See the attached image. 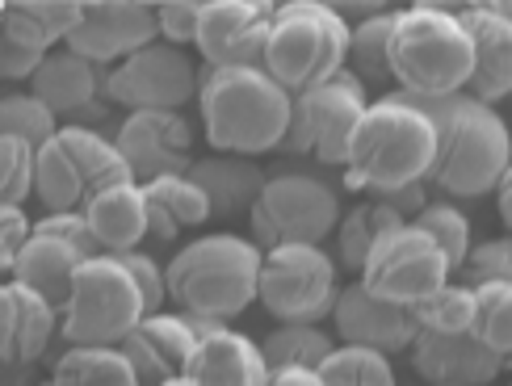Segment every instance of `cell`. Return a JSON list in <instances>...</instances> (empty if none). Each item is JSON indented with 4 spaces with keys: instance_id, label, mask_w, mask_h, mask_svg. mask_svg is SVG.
Masks as SVG:
<instances>
[{
    "instance_id": "obj_1",
    "label": "cell",
    "mask_w": 512,
    "mask_h": 386,
    "mask_svg": "<svg viewBox=\"0 0 512 386\" xmlns=\"http://www.w3.org/2000/svg\"><path fill=\"white\" fill-rule=\"evenodd\" d=\"M408 97V93H403ZM437 126V160L429 181L454 198H483L512 168V135L492 105L471 93L445 97H408Z\"/></svg>"
},
{
    "instance_id": "obj_2",
    "label": "cell",
    "mask_w": 512,
    "mask_h": 386,
    "mask_svg": "<svg viewBox=\"0 0 512 386\" xmlns=\"http://www.w3.org/2000/svg\"><path fill=\"white\" fill-rule=\"evenodd\" d=\"M433 160H437V126L403 93H387L370 101L366 118L357 122L345 160V185L374 189L378 198H391L399 189L429 181Z\"/></svg>"
},
{
    "instance_id": "obj_3",
    "label": "cell",
    "mask_w": 512,
    "mask_h": 386,
    "mask_svg": "<svg viewBox=\"0 0 512 386\" xmlns=\"http://www.w3.org/2000/svg\"><path fill=\"white\" fill-rule=\"evenodd\" d=\"M202 122L219 156H265L286 143L294 97L265 68H210L202 76Z\"/></svg>"
},
{
    "instance_id": "obj_4",
    "label": "cell",
    "mask_w": 512,
    "mask_h": 386,
    "mask_svg": "<svg viewBox=\"0 0 512 386\" xmlns=\"http://www.w3.org/2000/svg\"><path fill=\"white\" fill-rule=\"evenodd\" d=\"M261 248L240 240V235H202L189 248H181L164 269L168 298L185 315L227 319L244 315L256 303L261 286Z\"/></svg>"
},
{
    "instance_id": "obj_5",
    "label": "cell",
    "mask_w": 512,
    "mask_h": 386,
    "mask_svg": "<svg viewBox=\"0 0 512 386\" xmlns=\"http://www.w3.org/2000/svg\"><path fill=\"white\" fill-rule=\"evenodd\" d=\"M475 72V47L462 17L445 5H412L391 21V80L408 97L462 93Z\"/></svg>"
},
{
    "instance_id": "obj_6",
    "label": "cell",
    "mask_w": 512,
    "mask_h": 386,
    "mask_svg": "<svg viewBox=\"0 0 512 386\" xmlns=\"http://www.w3.org/2000/svg\"><path fill=\"white\" fill-rule=\"evenodd\" d=\"M349 63V21L324 0H290L273 9L261 68L290 97L345 72Z\"/></svg>"
},
{
    "instance_id": "obj_7",
    "label": "cell",
    "mask_w": 512,
    "mask_h": 386,
    "mask_svg": "<svg viewBox=\"0 0 512 386\" xmlns=\"http://www.w3.org/2000/svg\"><path fill=\"white\" fill-rule=\"evenodd\" d=\"M59 315H63V340H68L72 349H80V345L118 349L122 340L139 328V319H147V307H143L135 277L122 265V256L101 252L80 265L72 294H68V307Z\"/></svg>"
},
{
    "instance_id": "obj_8",
    "label": "cell",
    "mask_w": 512,
    "mask_h": 386,
    "mask_svg": "<svg viewBox=\"0 0 512 386\" xmlns=\"http://www.w3.org/2000/svg\"><path fill=\"white\" fill-rule=\"evenodd\" d=\"M248 219L261 252L282 244H324L340 227V198L328 181H315L307 173H282L265 181Z\"/></svg>"
},
{
    "instance_id": "obj_9",
    "label": "cell",
    "mask_w": 512,
    "mask_h": 386,
    "mask_svg": "<svg viewBox=\"0 0 512 386\" xmlns=\"http://www.w3.org/2000/svg\"><path fill=\"white\" fill-rule=\"evenodd\" d=\"M336 261L319 244H282L261 256L256 298L282 324H319L336 307Z\"/></svg>"
},
{
    "instance_id": "obj_10",
    "label": "cell",
    "mask_w": 512,
    "mask_h": 386,
    "mask_svg": "<svg viewBox=\"0 0 512 386\" xmlns=\"http://www.w3.org/2000/svg\"><path fill=\"white\" fill-rule=\"evenodd\" d=\"M366 110H370L366 84L353 72H336L332 80L294 97V118H290L282 147L286 152H315L324 164L345 168L353 131H357V122L366 118Z\"/></svg>"
},
{
    "instance_id": "obj_11",
    "label": "cell",
    "mask_w": 512,
    "mask_h": 386,
    "mask_svg": "<svg viewBox=\"0 0 512 386\" xmlns=\"http://www.w3.org/2000/svg\"><path fill=\"white\" fill-rule=\"evenodd\" d=\"M450 277L454 273H450L445 252L420 227L408 223V227H399V231L378 240L366 269H361V286L378 298H387V303L416 307L429 294H437Z\"/></svg>"
},
{
    "instance_id": "obj_12",
    "label": "cell",
    "mask_w": 512,
    "mask_h": 386,
    "mask_svg": "<svg viewBox=\"0 0 512 386\" xmlns=\"http://www.w3.org/2000/svg\"><path fill=\"white\" fill-rule=\"evenodd\" d=\"M202 89L198 63L185 47L173 42H152V47L122 59L114 72H105V97L126 110H181Z\"/></svg>"
},
{
    "instance_id": "obj_13",
    "label": "cell",
    "mask_w": 512,
    "mask_h": 386,
    "mask_svg": "<svg viewBox=\"0 0 512 386\" xmlns=\"http://www.w3.org/2000/svg\"><path fill=\"white\" fill-rule=\"evenodd\" d=\"M273 9L269 0H202L194 47L210 68H261Z\"/></svg>"
},
{
    "instance_id": "obj_14",
    "label": "cell",
    "mask_w": 512,
    "mask_h": 386,
    "mask_svg": "<svg viewBox=\"0 0 512 386\" xmlns=\"http://www.w3.org/2000/svg\"><path fill=\"white\" fill-rule=\"evenodd\" d=\"M118 152L131 168L135 185L160 181V177H185L194 168V126L177 110H135L118 126Z\"/></svg>"
},
{
    "instance_id": "obj_15",
    "label": "cell",
    "mask_w": 512,
    "mask_h": 386,
    "mask_svg": "<svg viewBox=\"0 0 512 386\" xmlns=\"http://www.w3.org/2000/svg\"><path fill=\"white\" fill-rule=\"evenodd\" d=\"M156 34L160 26L152 5H139V0H97V5H84L80 26L68 34V51L101 68V63L131 59L135 51L152 47Z\"/></svg>"
},
{
    "instance_id": "obj_16",
    "label": "cell",
    "mask_w": 512,
    "mask_h": 386,
    "mask_svg": "<svg viewBox=\"0 0 512 386\" xmlns=\"http://www.w3.org/2000/svg\"><path fill=\"white\" fill-rule=\"evenodd\" d=\"M332 319H336V332H340L345 345L374 349L382 357H395L403 349H412L416 336H420V324H416L412 307L387 303V298L370 294L361 282H353V286H345L336 294Z\"/></svg>"
},
{
    "instance_id": "obj_17",
    "label": "cell",
    "mask_w": 512,
    "mask_h": 386,
    "mask_svg": "<svg viewBox=\"0 0 512 386\" xmlns=\"http://www.w3.org/2000/svg\"><path fill=\"white\" fill-rule=\"evenodd\" d=\"M198 340L202 336L189 315H147L118 349L131 361L139 386H160V382H173L185 374Z\"/></svg>"
},
{
    "instance_id": "obj_18",
    "label": "cell",
    "mask_w": 512,
    "mask_h": 386,
    "mask_svg": "<svg viewBox=\"0 0 512 386\" xmlns=\"http://www.w3.org/2000/svg\"><path fill=\"white\" fill-rule=\"evenodd\" d=\"M412 366L433 386H487L504 374L508 357L492 353L471 332H462V336L420 332L412 345Z\"/></svg>"
},
{
    "instance_id": "obj_19",
    "label": "cell",
    "mask_w": 512,
    "mask_h": 386,
    "mask_svg": "<svg viewBox=\"0 0 512 386\" xmlns=\"http://www.w3.org/2000/svg\"><path fill=\"white\" fill-rule=\"evenodd\" d=\"M458 17L475 47V72L466 89L483 105L504 101L512 93V13L508 5H471Z\"/></svg>"
},
{
    "instance_id": "obj_20",
    "label": "cell",
    "mask_w": 512,
    "mask_h": 386,
    "mask_svg": "<svg viewBox=\"0 0 512 386\" xmlns=\"http://www.w3.org/2000/svg\"><path fill=\"white\" fill-rule=\"evenodd\" d=\"M55 307L34 290L5 282L0 286V361L5 366H34L55 336Z\"/></svg>"
},
{
    "instance_id": "obj_21",
    "label": "cell",
    "mask_w": 512,
    "mask_h": 386,
    "mask_svg": "<svg viewBox=\"0 0 512 386\" xmlns=\"http://www.w3.org/2000/svg\"><path fill=\"white\" fill-rule=\"evenodd\" d=\"M185 378L198 386H265L269 366L248 336L231 328H215L198 340V349L185 366Z\"/></svg>"
},
{
    "instance_id": "obj_22",
    "label": "cell",
    "mask_w": 512,
    "mask_h": 386,
    "mask_svg": "<svg viewBox=\"0 0 512 386\" xmlns=\"http://www.w3.org/2000/svg\"><path fill=\"white\" fill-rule=\"evenodd\" d=\"M84 261H89V256L76 252L72 244L51 240V235H30L26 248L17 256V265H13V282L34 290L38 298H47L55 311H63Z\"/></svg>"
},
{
    "instance_id": "obj_23",
    "label": "cell",
    "mask_w": 512,
    "mask_h": 386,
    "mask_svg": "<svg viewBox=\"0 0 512 386\" xmlns=\"http://www.w3.org/2000/svg\"><path fill=\"white\" fill-rule=\"evenodd\" d=\"M80 214L89 219L93 240L101 244V252L122 256L131 252L143 235H147V198L143 185H114L93 193L89 202L80 206Z\"/></svg>"
},
{
    "instance_id": "obj_24",
    "label": "cell",
    "mask_w": 512,
    "mask_h": 386,
    "mask_svg": "<svg viewBox=\"0 0 512 386\" xmlns=\"http://www.w3.org/2000/svg\"><path fill=\"white\" fill-rule=\"evenodd\" d=\"M101 89H105L101 68L89 63V59L72 55V51L47 55L38 63L34 80H30V97H38L51 114H68V118L76 110H84V105H93Z\"/></svg>"
},
{
    "instance_id": "obj_25",
    "label": "cell",
    "mask_w": 512,
    "mask_h": 386,
    "mask_svg": "<svg viewBox=\"0 0 512 386\" xmlns=\"http://www.w3.org/2000/svg\"><path fill=\"white\" fill-rule=\"evenodd\" d=\"M185 177L206 193L210 214H248L252 202L261 198L265 181H269L261 168H256L252 160H244V156H206V160H194V168H189Z\"/></svg>"
},
{
    "instance_id": "obj_26",
    "label": "cell",
    "mask_w": 512,
    "mask_h": 386,
    "mask_svg": "<svg viewBox=\"0 0 512 386\" xmlns=\"http://www.w3.org/2000/svg\"><path fill=\"white\" fill-rule=\"evenodd\" d=\"M80 13L84 5H76V0H9L0 38L51 55L55 42H68V34L80 26Z\"/></svg>"
},
{
    "instance_id": "obj_27",
    "label": "cell",
    "mask_w": 512,
    "mask_h": 386,
    "mask_svg": "<svg viewBox=\"0 0 512 386\" xmlns=\"http://www.w3.org/2000/svg\"><path fill=\"white\" fill-rule=\"evenodd\" d=\"M147 198V235L160 244H173L181 231L202 227L210 219V202L206 193L189 181V177H160L143 185Z\"/></svg>"
},
{
    "instance_id": "obj_28",
    "label": "cell",
    "mask_w": 512,
    "mask_h": 386,
    "mask_svg": "<svg viewBox=\"0 0 512 386\" xmlns=\"http://www.w3.org/2000/svg\"><path fill=\"white\" fill-rule=\"evenodd\" d=\"M63 152L72 156V164L80 168L84 185H89V198L101 189H114V185H135L131 168H126L118 143H110L101 131H84V126H63V131H55Z\"/></svg>"
},
{
    "instance_id": "obj_29",
    "label": "cell",
    "mask_w": 512,
    "mask_h": 386,
    "mask_svg": "<svg viewBox=\"0 0 512 386\" xmlns=\"http://www.w3.org/2000/svg\"><path fill=\"white\" fill-rule=\"evenodd\" d=\"M34 193H38V202L47 206V214H68L89 202V185H84L72 156L63 152L59 135L34 152Z\"/></svg>"
},
{
    "instance_id": "obj_30",
    "label": "cell",
    "mask_w": 512,
    "mask_h": 386,
    "mask_svg": "<svg viewBox=\"0 0 512 386\" xmlns=\"http://www.w3.org/2000/svg\"><path fill=\"white\" fill-rule=\"evenodd\" d=\"M399 227H408V219H403V214L391 202H382V198L349 210L345 219H340V227H336V235H340V265L361 273L382 235H391Z\"/></svg>"
},
{
    "instance_id": "obj_31",
    "label": "cell",
    "mask_w": 512,
    "mask_h": 386,
    "mask_svg": "<svg viewBox=\"0 0 512 386\" xmlns=\"http://www.w3.org/2000/svg\"><path fill=\"white\" fill-rule=\"evenodd\" d=\"M51 386H139V378L131 370V361L122 357V349L80 345L55 361Z\"/></svg>"
},
{
    "instance_id": "obj_32",
    "label": "cell",
    "mask_w": 512,
    "mask_h": 386,
    "mask_svg": "<svg viewBox=\"0 0 512 386\" xmlns=\"http://www.w3.org/2000/svg\"><path fill=\"white\" fill-rule=\"evenodd\" d=\"M332 336L319 328V324H282L265 336L261 357L269 374L273 370H319L332 353Z\"/></svg>"
},
{
    "instance_id": "obj_33",
    "label": "cell",
    "mask_w": 512,
    "mask_h": 386,
    "mask_svg": "<svg viewBox=\"0 0 512 386\" xmlns=\"http://www.w3.org/2000/svg\"><path fill=\"white\" fill-rule=\"evenodd\" d=\"M391 21L395 13H374L366 21L349 26V59L357 80L391 84Z\"/></svg>"
},
{
    "instance_id": "obj_34",
    "label": "cell",
    "mask_w": 512,
    "mask_h": 386,
    "mask_svg": "<svg viewBox=\"0 0 512 386\" xmlns=\"http://www.w3.org/2000/svg\"><path fill=\"white\" fill-rule=\"evenodd\" d=\"M420 332H437V336H462L475 324V290L462 282H445L437 294H429L424 303L412 307Z\"/></svg>"
},
{
    "instance_id": "obj_35",
    "label": "cell",
    "mask_w": 512,
    "mask_h": 386,
    "mask_svg": "<svg viewBox=\"0 0 512 386\" xmlns=\"http://www.w3.org/2000/svg\"><path fill=\"white\" fill-rule=\"evenodd\" d=\"M475 290V324L471 336L483 340L492 353L512 357V286L487 282V286H471Z\"/></svg>"
},
{
    "instance_id": "obj_36",
    "label": "cell",
    "mask_w": 512,
    "mask_h": 386,
    "mask_svg": "<svg viewBox=\"0 0 512 386\" xmlns=\"http://www.w3.org/2000/svg\"><path fill=\"white\" fill-rule=\"evenodd\" d=\"M319 378H324V386H395L391 357L357 345L332 349L328 361L319 366Z\"/></svg>"
},
{
    "instance_id": "obj_37",
    "label": "cell",
    "mask_w": 512,
    "mask_h": 386,
    "mask_svg": "<svg viewBox=\"0 0 512 386\" xmlns=\"http://www.w3.org/2000/svg\"><path fill=\"white\" fill-rule=\"evenodd\" d=\"M412 227H420L429 240L445 252V261H450V273H462L466 256H471V223H466V214L458 206H445V202H429L424 206Z\"/></svg>"
},
{
    "instance_id": "obj_38",
    "label": "cell",
    "mask_w": 512,
    "mask_h": 386,
    "mask_svg": "<svg viewBox=\"0 0 512 386\" xmlns=\"http://www.w3.org/2000/svg\"><path fill=\"white\" fill-rule=\"evenodd\" d=\"M0 139H26L30 147H42L55 139V114L30 93L0 97Z\"/></svg>"
},
{
    "instance_id": "obj_39",
    "label": "cell",
    "mask_w": 512,
    "mask_h": 386,
    "mask_svg": "<svg viewBox=\"0 0 512 386\" xmlns=\"http://www.w3.org/2000/svg\"><path fill=\"white\" fill-rule=\"evenodd\" d=\"M34 152L26 139H0V206H26L34 193Z\"/></svg>"
},
{
    "instance_id": "obj_40",
    "label": "cell",
    "mask_w": 512,
    "mask_h": 386,
    "mask_svg": "<svg viewBox=\"0 0 512 386\" xmlns=\"http://www.w3.org/2000/svg\"><path fill=\"white\" fill-rule=\"evenodd\" d=\"M487 282L512 286V235L508 240H487V244L471 248V256H466L462 286H487Z\"/></svg>"
},
{
    "instance_id": "obj_41",
    "label": "cell",
    "mask_w": 512,
    "mask_h": 386,
    "mask_svg": "<svg viewBox=\"0 0 512 386\" xmlns=\"http://www.w3.org/2000/svg\"><path fill=\"white\" fill-rule=\"evenodd\" d=\"M198 17H202V0H164V5H156L160 42H173V47H194Z\"/></svg>"
},
{
    "instance_id": "obj_42",
    "label": "cell",
    "mask_w": 512,
    "mask_h": 386,
    "mask_svg": "<svg viewBox=\"0 0 512 386\" xmlns=\"http://www.w3.org/2000/svg\"><path fill=\"white\" fill-rule=\"evenodd\" d=\"M34 235H51V240L72 244V248L84 252V256H101V244L93 240L89 219H84L80 210H68V214H42V219L34 223Z\"/></svg>"
},
{
    "instance_id": "obj_43",
    "label": "cell",
    "mask_w": 512,
    "mask_h": 386,
    "mask_svg": "<svg viewBox=\"0 0 512 386\" xmlns=\"http://www.w3.org/2000/svg\"><path fill=\"white\" fill-rule=\"evenodd\" d=\"M122 265H126V273L135 277V286H139V294H143V307H147V315H160L164 298H168L164 269L152 261V256H143V252H122Z\"/></svg>"
},
{
    "instance_id": "obj_44",
    "label": "cell",
    "mask_w": 512,
    "mask_h": 386,
    "mask_svg": "<svg viewBox=\"0 0 512 386\" xmlns=\"http://www.w3.org/2000/svg\"><path fill=\"white\" fill-rule=\"evenodd\" d=\"M30 235H34V223L26 219V210L21 206H0V269L13 273L17 256H21V248H26Z\"/></svg>"
},
{
    "instance_id": "obj_45",
    "label": "cell",
    "mask_w": 512,
    "mask_h": 386,
    "mask_svg": "<svg viewBox=\"0 0 512 386\" xmlns=\"http://www.w3.org/2000/svg\"><path fill=\"white\" fill-rule=\"evenodd\" d=\"M42 59H47V55H38L30 47H17V42L0 38V80H34Z\"/></svg>"
},
{
    "instance_id": "obj_46",
    "label": "cell",
    "mask_w": 512,
    "mask_h": 386,
    "mask_svg": "<svg viewBox=\"0 0 512 386\" xmlns=\"http://www.w3.org/2000/svg\"><path fill=\"white\" fill-rule=\"evenodd\" d=\"M269 386H324L319 370H273Z\"/></svg>"
},
{
    "instance_id": "obj_47",
    "label": "cell",
    "mask_w": 512,
    "mask_h": 386,
    "mask_svg": "<svg viewBox=\"0 0 512 386\" xmlns=\"http://www.w3.org/2000/svg\"><path fill=\"white\" fill-rule=\"evenodd\" d=\"M496 202H500V219H504L508 231H512V168L504 173V181L496 185Z\"/></svg>"
},
{
    "instance_id": "obj_48",
    "label": "cell",
    "mask_w": 512,
    "mask_h": 386,
    "mask_svg": "<svg viewBox=\"0 0 512 386\" xmlns=\"http://www.w3.org/2000/svg\"><path fill=\"white\" fill-rule=\"evenodd\" d=\"M160 386H198V382H189V378L181 374V378H173V382H160Z\"/></svg>"
},
{
    "instance_id": "obj_49",
    "label": "cell",
    "mask_w": 512,
    "mask_h": 386,
    "mask_svg": "<svg viewBox=\"0 0 512 386\" xmlns=\"http://www.w3.org/2000/svg\"><path fill=\"white\" fill-rule=\"evenodd\" d=\"M0 26H5V5H0Z\"/></svg>"
},
{
    "instance_id": "obj_50",
    "label": "cell",
    "mask_w": 512,
    "mask_h": 386,
    "mask_svg": "<svg viewBox=\"0 0 512 386\" xmlns=\"http://www.w3.org/2000/svg\"><path fill=\"white\" fill-rule=\"evenodd\" d=\"M38 386H51V382H38Z\"/></svg>"
},
{
    "instance_id": "obj_51",
    "label": "cell",
    "mask_w": 512,
    "mask_h": 386,
    "mask_svg": "<svg viewBox=\"0 0 512 386\" xmlns=\"http://www.w3.org/2000/svg\"><path fill=\"white\" fill-rule=\"evenodd\" d=\"M265 386H269V382H265Z\"/></svg>"
}]
</instances>
